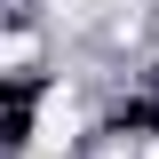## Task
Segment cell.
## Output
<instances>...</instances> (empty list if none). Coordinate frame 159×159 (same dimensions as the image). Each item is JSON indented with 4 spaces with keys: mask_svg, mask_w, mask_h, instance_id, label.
Wrapping results in <instances>:
<instances>
[]
</instances>
